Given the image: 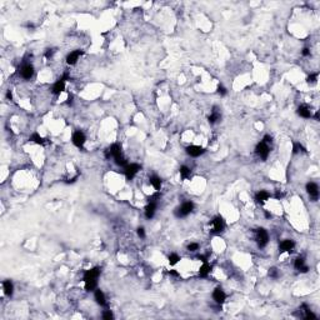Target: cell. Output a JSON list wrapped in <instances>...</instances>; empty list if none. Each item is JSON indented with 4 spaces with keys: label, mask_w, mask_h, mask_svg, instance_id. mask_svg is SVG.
<instances>
[{
    "label": "cell",
    "mask_w": 320,
    "mask_h": 320,
    "mask_svg": "<svg viewBox=\"0 0 320 320\" xmlns=\"http://www.w3.org/2000/svg\"><path fill=\"white\" fill-rule=\"evenodd\" d=\"M193 209H194V204L191 201H186V203H184L180 208H178L175 210V215L178 218H184V216L189 215L190 213L193 211Z\"/></svg>",
    "instance_id": "obj_1"
},
{
    "label": "cell",
    "mask_w": 320,
    "mask_h": 320,
    "mask_svg": "<svg viewBox=\"0 0 320 320\" xmlns=\"http://www.w3.org/2000/svg\"><path fill=\"white\" fill-rule=\"evenodd\" d=\"M211 225H213V233L214 234H219L224 230L225 228V223L222 216H215L214 219L211 220Z\"/></svg>",
    "instance_id": "obj_2"
},
{
    "label": "cell",
    "mask_w": 320,
    "mask_h": 320,
    "mask_svg": "<svg viewBox=\"0 0 320 320\" xmlns=\"http://www.w3.org/2000/svg\"><path fill=\"white\" fill-rule=\"evenodd\" d=\"M257 240H258V245L259 248H264L266 244H268V240H269V236H268V233L265 229H260L257 230Z\"/></svg>",
    "instance_id": "obj_3"
},
{
    "label": "cell",
    "mask_w": 320,
    "mask_h": 320,
    "mask_svg": "<svg viewBox=\"0 0 320 320\" xmlns=\"http://www.w3.org/2000/svg\"><path fill=\"white\" fill-rule=\"evenodd\" d=\"M269 151H270L269 150V146L266 145V143H264V141L259 143L257 145V148H255V153H257L263 160H266L268 155H269Z\"/></svg>",
    "instance_id": "obj_4"
},
{
    "label": "cell",
    "mask_w": 320,
    "mask_h": 320,
    "mask_svg": "<svg viewBox=\"0 0 320 320\" xmlns=\"http://www.w3.org/2000/svg\"><path fill=\"white\" fill-rule=\"evenodd\" d=\"M140 165L139 164H130V165H126L125 166V176H126V179L128 180H131L133 178L137 175L139 173V170H140Z\"/></svg>",
    "instance_id": "obj_5"
},
{
    "label": "cell",
    "mask_w": 320,
    "mask_h": 320,
    "mask_svg": "<svg viewBox=\"0 0 320 320\" xmlns=\"http://www.w3.org/2000/svg\"><path fill=\"white\" fill-rule=\"evenodd\" d=\"M307 191H308V194L310 195V198L315 201L316 199H318V196H319V188H318V184L313 183V181L308 183V184H307Z\"/></svg>",
    "instance_id": "obj_6"
},
{
    "label": "cell",
    "mask_w": 320,
    "mask_h": 320,
    "mask_svg": "<svg viewBox=\"0 0 320 320\" xmlns=\"http://www.w3.org/2000/svg\"><path fill=\"white\" fill-rule=\"evenodd\" d=\"M85 140H87V138H85V134L83 131H75L73 134V144L78 148H81L85 143Z\"/></svg>",
    "instance_id": "obj_7"
},
{
    "label": "cell",
    "mask_w": 320,
    "mask_h": 320,
    "mask_svg": "<svg viewBox=\"0 0 320 320\" xmlns=\"http://www.w3.org/2000/svg\"><path fill=\"white\" fill-rule=\"evenodd\" d=\"M99 275H100V268H93V269L88 270V272L84 274V281L96 280Z\"/></svg>",
    "instance_id": "obj_8"
},
{
    "label": "cell",
    "mask_w": 320,
    "mask_h": 320,
    "mask_svg": "<svg viewBox=\"0 0 320 320\" xmlns=\"http://www.w3.org/2000/svg\"><path fill=\"white\" fill-rule=\"evenodd\" d=\"M20 74L24 79H30V78L34 75V68L31 64H25V65L21 66L20 69Z\"/></svg>",
    "instance_id": "obj_9"
},
{
    "label": "cell",
    "mask_w": 320,
    "mask_h": 320,
    "mask_svg": "<svg viewBox=\"0 0 320 320\" xmlns=\"http://www.w3.org/2000/svg\"><path fill=\"white\" fill-rule=\"evenodd\" d=\"M185 150H186V153L190 156H194V158H196V156H200L204 153V149L201 146H198V145H190V146H188L185 149Z\"/></svg>",
    "instance_id": "obj_10"
},
{
    "label": "cell",
    "mask_w": 320,
    "mask_h": 320,
    "mask_svg": "<svg viewBox=\"0 0 320 320\" xmlns=\"http://www.w3.org/2000/svg\"><path fill=\"white\" fill-rule=\"evenodd\" d=\"M213 299H214L218 304H222V303L225 301L226 295H225V293H224V291H223L222 289H220V288H216V289L214 290V293H213Z\"/></svg>",
    "instance_id": "obj_11"
},
{
    "label": "cell",
    "mask_w": 320,
    "mask_h": 320,
    "mask_svg": "<svg viewBox=\"0 0 320 320\" xmlns=\"http://www.w3.org/2000/svg\"><path fill=\"white\" fill-rule=\"evenodd\" d=\"M83 54L81 50H74L72 51L68 56H66V63L69 64V65H74V64L78 61V59L80 58V55Z\"/></svg>",
    "instance_id": "obj_12"
},
{
    "label": "cell",
    "mask_w": 320,
    "mask_h": 320,
    "mask_svg": "<svg viewBox=\"0 0 320 320\" xmlns=\"http://www.w3.org/2000/svg\"><path fill=\"white\" fill-rule=\"evenodd\" d=\"M295 244H294V241L293 240H284L280 243V253L283 251H288V253H291L293 251V249H294Z\"/></svg>",
    "instance_id": "obj_13"
},
{
    "label": "cell",
    "mask_w": 320,
    "mask_h": 320,
    "mask_svg": "<svg viewBox=\"0 0 320 320\" xmlns=\"http://www.w3.org/2000/svg\"><path fill=\"white\" fill-rule=\"evenodd\" d=\"M65 89V81H64L63 79H59L58 81H56L55 84H54V87H53V89H51V91H53V94H55V95H59L61 91Z\"/></svg>",
    "instance_id": "obj_14"
},
{
    "label": "cell",
    "mask_w": 320,
    "mask_h": 320,
    "mask_svg": "<svg viewBox=\"0 0 320 320\" xmlns=\"http://www.w3.org/2000/svg\"><path fill=\"white\" fill-rule=\"evenodd\" d=\"M95 300L99 305H101V307H105L106 305V300H105V295L104 293L100 290V289H95Z\"/></svg>",
    "instance_id": "obj_15"
},
{
    "label": "cell",
    "mask_w": 320,
    "mask_h": 320,
    "mask_svg": "<svg viewBox=\"0 0 320 320\" xmlns=\"http://www.w3.org/2000/svg\"><path fill=\"white\" fill-rule=\"evenodd\" d=\"M220 113H219V109H218V106H214V108H213V111H211V115L208 118V120H209V123L210 124H215L218 120H220Z\"/></svg>",
    "instance_id": "obj_16"
},
{
    "label": "cell",
    "mask_w": 320,
    "mask_h": 320,
    "mask_svg": "<svg viewBox=\"0 0 320 320\" xmlns=\"http://www.w3.org/2000/svg\"><path fill=\"white\" fill-rule=\"evenodd\" d=\"M155 209H156V203H149L145 208V215L148 219H151L155 214Z\"/></svg>",
    "instance_id": "obj_17"
},
{
    "label": "cell",
    "mask_w": 320,
    "mask_h": 320,
    "mask_svg": "<svg viewBox=\"0 0 320 320\" xmlns=\"http://www.w3.org/2000/svg\"><path fill=\"white\" fill-rule=\"evenodd\" d=\"M298 114H299L300 116H303V118H307V119L311 116V111H310V109L308 108L307 105L299 106V108H298Z\"/></svg>",
    "instance_id": "obj_18"
},
{
    "label": "cell",
    "mask_w": 320,
    "mask_h": 320,
    "mask_svg": "<svg viewBox=\"0 0 320 320\" xmlns=\"http://www.w3.org/2000/svg\"><path fill=\"white\" fill-rule=\"evenodd\" d=\"M268 199H269V194L264 190H260L259 193H257V195H255V200L259 204H263L265 200H268Z\"/></svg>",
    "instance_id": "obj_19"
},
{
    "label": "cell",
    "mask_w": 320,
    "mask_h": 320,
    "mask_svg": "<svg viewBox=\"0 0 320 320\" xmlns=\"http://www.w3.org/2000/svg\"><path fill=\"white\" fill-rule=\"evenodd\" d=\"M29 140H31V141H34L35 144H39V145H44L46 141H45V139L43 138V137H40V135L38 134V133H34V134H31L30 135V138H29Z\"/></svg>",
    "instance_id": "obj_20"
},
{
    "label": "cell",
    "mask_w": 320,
    "mask_h": 320,
    "mask_svg": "<svg viewBox=\"0 0 320 320\" xmlns=\"http://www.w3.org/2000/svg\"><path fill=\"white\" fill-rule=\"evenodd\" d=\"M150 184H151V185L154 186V189H155L156 191H159V190H160V188H161V179H160L159 176L153 175V176L150 178Z\"/></svg>",
    "instance_id": "obj_21"
},
{
    "label": "cell",
    "mask_w": 320,
    "mask_h": 320,
    "mask_svg": "<svg viewBox=\"0 0 320 320\" xmlns=\"http://www.w3.org/2000/svg\"><path fill=\"white\" fill-rule=\"evenodd\" d=\"M210 270H211L210 265L208 264V263H204V265L200 268V270H199V276H201V278H207V276L209 275V273H210Z\"/></svg>",
    "instance_id": "obj_22"
},
{
    "label": "cell",
    "mask_w": 320,
    "mask_h": 320,
    "mask_svg": "<svg viewBox=\"0 0 320 320\" xmlns=\"http://www.w3.org/2000/svg\"><path fill=\"white\" fill-rule=\"evenodd\" d=\"M13 290H14V286H13V283L10 280H5L4 281V293L10 296L13 294Z\"/></svg>",
    "instance_id": "obj_23"
},
{
    "label": "cell",
    "mask_w": 320,
    "mask_h": 320,
    "mask_svg": "<svg viewBox=\"0 0 320 320\" xmlns=\"http://www.w3.org/2000/svg\"><path fill=\"white\" fill-rule=\"evenodd\" d=\"M191 174V170L188 168V166H181L180 168V176H181V179H188V178L190 176Z\"/></svg>",
    "instance_id": "obj_24"
},
{
    "label": "cell",
    "mask_w": 320,
    "mask_h": 320,
    "mask_svg": "<svg viewBox=\"0 0 320 320\" xmlns=\"http://www.w3.org/2000/svg\"><path fill=\"white\" fill-rule=\"evenodd\" d=\"M96 288V280H88L85 281V289L87 291H93Z\"/></svg>",
    "instance_id": "obj_25"
},
{
    "label": "cell",
    "mask_w": 320,
    "mask_h": 320,
    "mask_svg": "<svg viewBox=\"0 0 320 320\" xmlns=\"http://www.w3.org/2000/svg\"><path fill=\"white\" fill-rule=\"evenodd\" d=\"M179 260H180V257L178 254H170L169 255V264L170 265L178 264V263H179Z\"/></svg>",
    "instance_id": "obj_26"
},
{
    "label": "cell",
    "mask_w": 320,
    "mask_h": 320,
    "mask_svg": "<svg viewBox=\"0 0 320 320\" xmlns=\"http://www.w3.org/2000/svg\"><path fill=\"white\" fill-rule=\"evenodd\" d=\"M114 160H115V164L116 165H120V166H126V159L124 158L123 156V154L122 155H119V156H116V158H114Z\"/></svg>",
    "instance_id": "obj_27"
},
{
    "label": "cell",
    "mask_w": 320,
    "mask_h": 320,
    "mask_svg": "<svg viewBox=\"0 0 320 320\" xmlns=\"http://www.w3.org/2000/svg\"><path fill=\"white\" fill-rule=\"evenodd\" d=\"M300 151H305L304 146L300 143H294V145H293V153L294 154H298V153H300Z\"/></svg>",
    "instance_id": "obj_28"
},
{
    "label": "cell",
    "mask_w": 320,
    "mask_h": 320,
    "mask_svg": "<svg viewBox=\"0 0 320 320\" xmlns=\"http://www.w3.org/2000/svg\"><path fill=\"white\" fill-rule=\"evenodd\" d=\"M269 276H270V278L276 279V278H278V270H276L275 268H270L269 269Z\"/></svg>",
    "instance_id": "obj_29"
},
{
    "label": "cell",
    "mask_w": 320,
    "mask_h": 320,
    "mask_svg": "<svg viewBox=\"0 0 320 320\" xmlns=\"http://www.w3.org/2000/svg\"><path fill=\"white\" fill-rule=\"evenodd\" d=\"M316 79H318V74H310L309 76H308V79H307V81L310 84H313V83H316Z\"/></svg>",
    "instance_id": "obj_30"
},
{
    "label": "cell",
    "mask_w": 320,
    "mask_h": 320,
    "mask_svg": "<svg viewBox=\"0 0 320 320\" xmlns=\"http://www.w3.org/2000/svg\"><path fill=\"white\" fill-rule=\"evenodd\" d=\"M303 265H304V259H303V258H298V259L295 260V268H296L298 270H299Z\"/></svg>",
    "instance_id": "obj_31"
},
{
    "label": "cell",
    "mask_w": 320,
    "mask_h": 320,
    "mask_svg": "<svg viewBox=\"0 0 320 320\" xmlns=\"http://www.w3.org/2000/svg\"><path fill=\"white\" fill-rule=\"evenodd\" d=\"M103 318H104L105 320H110V319H113V318H114V315H113V313H111L110 310H106V311H104Z\"/></svg>",
    "instance_id": "obj_32"
},
{
    "label": "cell",
    "mask_w": 320,
    "mask_h": 320,
    "mask_svg": "<svg viewBox=\"0 0 320 320\" xmlns=\"http://www.w3.org/2000/svg\"><path fill=\"white\" fill-rule=\"evenodd\" d=\"M158 199H159V193H155L154 195L148 198V201L149 203H156V200H158Z\"/></svg>",
    "instance_id": "obj_33"
},
{
    "label": "cell",
    "mask_w": 320,
    "mask_h": 320,
    "mask_svg": "<svg viewBox=\"0 0 320 320\" xmlns=\"http://www.w3.org/2000/svg\"><path fill=\"white\" fill-rule=\"evenodd\" d=\"M198 249H199V244H196V243H191V244L188 245V250L189 251H195V250H198Z\"/></svg>",
    "instance_id": "obj_34"
},
{
    "label": "cell",
    "mask_w": 320,
    "mask_h": 320,
    "mask_svg": "<svg viewBox=\"0 0 320 320\" xmlns=\"http://www.w3.org/2000/svg\"><path fill=\"white\" fill-rule=\"evenodd\" d=\"M218 93L222 95V96H224V95L228 94V91H226V89L223 87V85H219V87H218Z\"/></svg>",
    "instance_id": "obj_35"
},
{
    "label": "cell",
    "mask_w": 320,
    "mask_h": 320,
    "mask_svg": "<svg viewBox=\"0 0 320 320\" xmlns=\"http://www.w3.org/2000/svg\"><path fill=\"white\" fill-rule=\"evenodd\" d=\"M305 319H316V315L313 314L309 309H307V315H305Z\"/></svg>",
    "instance_id": "obj_36"
},
{
    "label": "cell",
    "mask_w": 320,
    "mask_h": 320,
    "mask_svg": "<svg viewBox=\"0 0 320 320\" xmlns=\"http://www.w3.org/2000/svg\"><path fill=\"white\" fill-rule=\"evenodd\" d=\"M138 235L140 238H145V231H144V228H139L138 229Z\"/></svg>",
    "instance_id": "obj_37"
},
{
    "label": "cell",
    "mask_w": 320,
    "mask_h": 320,
    "mask_svg": "<svg viewBox=\"0 0 320 320\" xmlns=\"http://www.w3.org/2000/svg\"><path fill=\"white\" fill-rule=\"evenodd\" d=\"M61 79L64 80V81H66V80H70V75H69V73L68 72H65L63 74V76H61Z\"/></svg>",
    "instance_id": "obj_38"
},
{
    "label": "cell",
    "mask_w": 320,
    "mask_h": 320,
    "mask_svg": "<svg viewBox=\"0 0 320 320\" xmlns=\"http://www.w3.org/2000/svg\"><path fill=\"white\" fill-rule=\"evenodd\" d=\"M272 140H273V138L270 137V135H265L264 139H263V141H264V143H272Z\"/></svg>",
    "instance_id": "obj_39"
},
{
    "label": "cell",
    "mask_w": 320,
    "mask_h": 320,
    "mask_svg": "<svg viewBox=\"0 0 320 320\" xmlns=\"http://www.w3.org/2000/svg\"><path fill=\"white\" fill-rule=\"evenodd\" d=\"M301 54H303L304 56H308V55L310 54V50H309L308 48H304V49H303V51H301Z\"/></svg>",
    "instance_id": "obj_40"
},
{
    "label": "cell",
    "mask_w": 320,
    "mask_h": 320,
    "mask_svg": "<svg viewBox=\"0 0 320 320\" xmlns=\"http://www.w3.org/2000/svg\"><path fill=\"white\" fill-rule=\"evenodd\" d=\"M198 259H199V260H201L203 263H207V261H208V260H207V257H205V255H199Z\"/></svg>",
    "instance_id": "obj_41"
},
{
    "label": "cell",
    "mask_w": 320,
    "mask_h": 320,
    "mask_svg": "<svg viewBox=\"0 0 320 320\" xmlns=\"http://www.w3.org/2000/svg\"><path fill=\"white\" fill-rule=\"evenodd\" d=\"M299 270H300V272H301V273H307V272H308V270H309V268H308L307 265H303V266H301V268H300Z\"/></svg>",
    "instance_id": "obj_42"
},
{
    "label": "cell",
    "mask_w": 320,
    "mask_h": 320,
    "mask_svg": "<svg viewBox=\"0 0 320 320\" xmlns=\"http://www.w3.org/2000/svg\"><path fill=\"white\" fill-rule=\"evenodd\" d=\"M53 54H54V50H53V49H49V50L46 51V54H45V56H46V58H49V56H51Z\"/></svg>",
    "instance_id": "obj_43"
},
{
    "label": "cell",
    "mask_w": 320,
    "mask_h": 320,
    "mask_svg": "<svg viewBox=\"0 0 320 320\" xmlns=\"http://www.w3.org/2000/svg\"><path fill=\"white\" fill-rule=\"evenodd\" d=\"M169 274H170V275H173V276H179V273L175 272V270H170Z\"/></svg>",
    "instance_id": "obj_44"
},
{
    "label": "cell",
    "mask_w": 320,
    "mask_h": 320,
    "mask_svg": "<svg viewBox=\"0 0 320 320\" xmlns=\"http://www.w3.org/2000/svg\"><path fill=\"white\" fill-rule=\"evenodd\" d=\"M26 26H28V28H29V29H34V28H35L33 23H28V24H26Z\"/></svg>",
    "instance_id": "obj_45"
},
{
    "label": "cell",
    "mask_w": 320,
    "mask_h": 320,
    "mask_svg": "<svg viewBox=\"0 0 320 320\" xmlns=\"http://www.w3.org/2000/svg\"><path fill=\"white\" fill-rule=\"evenodd\" d=\"M6 96H8V99H10V100H11V93H10V91H8V94H6Z\"/></svg>",
    "instance_id": "obj_46"
},
{
    "label": "cell",
    "mask_w": 320,
    "mask_h": 320,
    "mask_svg": "<svg viewBox=\"0 0 320 320\" xmlns=\"http://www.w3.org/2000/svg\"><path fill=\"white\" fill-rule=\"evenodd\" d=\"M281 196H283V195H281V194H280V193H278V194H276V199H280V198H281Z\"/></svg>",
    "instance_id": "obj_47"
},
{
    "label": "cell",
    "mask_w": 320,
    "mask_h": 320,
    "mask_svg": "<svg viewBox=\"0 0 320 320\" xmlns=\"http://www.w3.org/2000/svg\"><path fill=\"white\" fill-rule=\"evenodd\" d=\"M315 119H316V120H319V113H316V114H315Z\"/></svg>",
    "instance_id": "obj_48"
},
{
    "label": "cell",
    "mask_w": 320,
    "mask_h": 320,
    "mask_svg": "<svg viewBox=\"0 0 320 320\" xmlns=\"http://www.w3.org/2000/svg\"><path fill=\"white\" fill-rule=\"evenodd\" d=\"M265 216H266V218H270V214H269L268 211H265Z\"/></svg>",
    "instance_id": "obj_49"
}]
</instances>
